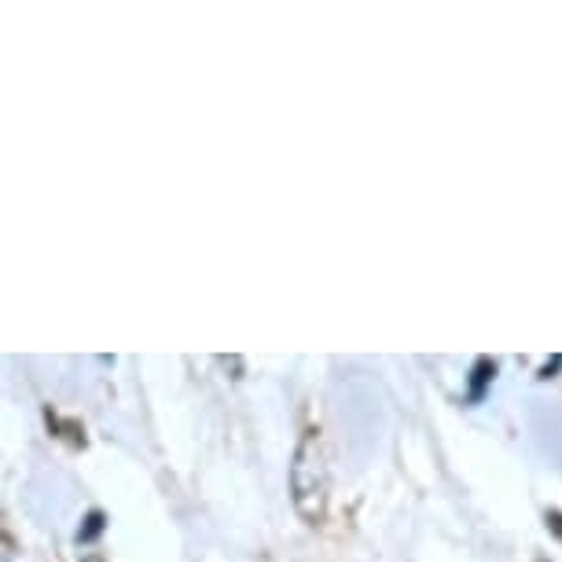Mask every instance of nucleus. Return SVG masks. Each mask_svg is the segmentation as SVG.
<instances>
[{
  "label": "nucleus",
  "mask_w": 562,
  "mask_h": 562,
  "mask_svg": "<svg viewBox=\"0 0 562 562\" xmlns=\"http://www.w3.org/2000/svg\"><path fill=\"white\" fill-rule=\"evenodd\" d=\"M493 360H479V368H474V386H471V397H482V386H485V379L493 375Z\"/></svg>",
  "instance_id": "f257e3e1"
}]
</instances>
